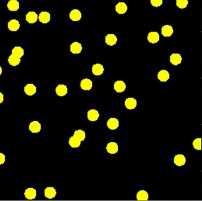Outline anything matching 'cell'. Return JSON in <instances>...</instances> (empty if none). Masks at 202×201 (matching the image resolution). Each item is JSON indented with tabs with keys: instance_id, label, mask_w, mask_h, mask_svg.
Returning <instances> with one entry per match:
<instances>
[{
	"instance_id": "obj_12",
	"label": "cell",
	"mask_w": 202,
	"mask_h": 201,
	"mask_svg": "<svg viewBox=\"0 0 202 201\" xmlns=\"http://www.w3.org/2000/svg\"><path fill=\"white\" fill-rule=\"evenodd\" d=\"M182 61V56L180 54L173 53L170 56V62L174 65H178L180 64Z\"/></svg>"
},
{
	"instance_id": "obj_7",
	"label": "cell",
	"mask_w": 202,
	"mask_h": 201,
	"mask_svg": "<svg viewBox=\"0 0 202 201\" xmlns=\"http://www.w3.org/2000/svg\"><path fill=\"white\" fill-rule=\"evenodd\" d=\"M114 89L117 92L121 93L125 90L126 84L122 80H117L114 84Z\"/></svg>"
},
{
	"instance_id": "obj_34",
	"label": "cell",
	"mask_w": 202,
	"mask_h": 201,
	"mask_svg": "<svg viewBox=\"0 0 202 201\" xmlns=\"http://www.w3.org/2000/svg\"><path fill=\"white\" fill-rule=\"evenodd\" d=\"M6 161V156L3 153H0V165L4 163Z\"/></svg>"
},
{
	"instance_id": "obj_18",
	"label": "cell",
	"mask_w": 202,
	"mask_h": 201,
	"mask_svg": "<svg viewBox=\"0 0 202 201\" xmlns=\"http://www.w3.org/2000/svg\"><path fill=\"white\" fill-rule=\"evenodd\" d=\"M186 161V157L182 154H177L176 155L174 159V162L175 165L178 166H182L185 164Z\"/></svg>"
},
{
	"instance_id": "obj_8",
	"label": "cell",
	"mask_w": 202,
	"mask_h": 201,
	"mask_svg": "<svg viewBox=\"0 0 202 201\" xmlns=\"http://www.w3.org/2000/svg\"><path fill=\"white\" fill-rule=\"evenodd\" d=\"M82 45L78 42H74L70 46V50L73 54H79L82 50Z\"/></svg>"
},
{
	"instance_id": "obj_24",
	"label": "cell",
	"mask_w": 202,
	"mask_h": 201,
	"mask_svg": "<svg viewBox=\"0 0 202 201\" xmlns=\"http://www.w3.org/2000/svg\"><path fill=\"white\" fill-rule=\"evenodd\" d=\"M158 78L161 82H166L169 78V74L166 70H161L158 74Z\"/></svg>"
},
{
	"instance_id": "obj_4",
	"label": "cell",
	"mask_w": 202,
	"mask_h": 201,
	"mask_svg": "<svg viewBox=\"0 0 202 201\" xmlns=\"http://www.w3.org/2000/svg\"><path fill=\"white\" fill-rule=\"evenodd\" d=\"M127 10H128V6L123 2H120L118 4H117V5L116 6V11L119 14H123L126 13Z\"/></svg>"
},
{
	"instance_id": "obj_23",
	"label": "cell",
	"mask_w": 202,
	"mask_h": 201,
	"mask_svg": "<svg viewBox=\"0 0 202 201\" xmlns=\"http://www.w3.org/2000/svg\"><path fill=\"white\" fill-rule=\"evenodd\" d=\"M88 120L91 121H95L97 120L99 117V113L95 109H91L87 113Z\"/></svg>"
},
{
	"instance_id": "obj_19",
	"label": "cell",
	"mask_w": 202,
	"mask_h": 201,
	"mask_svg": "<svg viewBox=\"0 0 202 201\" xmlns=\"http://www.w3.org/2000/svg\"><path fill=\"white\" fill-rule=\"evenodd\" d=\"M92 72L93 74L96 76H100L103 74L104 72V67L103 65L99 63L95 64L92 67Z\"/></svg>"
},
{
	"instance_id": "obj_14",
	"label": "cell",
	"mask_w": 202,
	"mask_h": 201,
	"mask_svg": "<svg viewBox=\"0 0 202 201\" xmlns=\"http://www.w3.org/2000/svg\"><path fill=\"white\" fill-rule=\"evenodd\" d=\"M105 41L108 45L113 46L117 43V38L113 34H108L106 36Z\"/></svg>"
},
{
	"instance_id": "obj_1",
	"label": "cell",
	"mask_w": 202,
	"mask_h": 201,
	"mask_svg": "<svg viewBox=\"0 0 202 201\" xmlns=\"http://www.w3.org/2000/svg\"><path fill=\"white\" fill-rule=\"evenodd\" d=\"M20 27V23L15 19L10 20L8 23V28L11 32L17 31Z\"/></svg>"
},
{
	"instance_id": "obj_26",
	"label": "cell",
	"mask_w": 202,
	"mask_h": 201,
	"mask_svg": "<svg viewBox=\"0 0 202 201\" xmlns=\"http://www.w3.org/2000/svg\"><path fill=\"white\" fill-rule=\"evenodd\" d=\"M8 63H10V65H11L13 66H16L20 64L21 60L20 58L11 54L9 56V58L8 59Z\"/></svg>"
},
{
	"instance_id": "obj_22",
	"label": "cell",
	"mask_w": 202,
	"mask_h": 201,
	"mask_svg": "<svg viewBox=\"0 0 202 201\" xmlns=\"http://www.w3.org/2000/svg\"><path fill=\"white\" fill-rule=\"evenodd\" d=\"M24 92L29 96H32L36 92V87L32 83L27 84L24 87Z\"/></svg>"
},
{
	"instance_id": "obj_27",
	"label": "cell",
	"mask_w": 202,
	"mask_h": 201,
	"mask_svg": "<svg viewBox=\"0 0 202 201\" xmlns=\"http://www.w3.org/2000/svg\"><path fill=\"white\" fill-rule=\"evenodd\" d=\"M69 144L71 147L73 148H78L81 144V141L79 140L76 137L73 135L71 137L69 140Z\"/></svg>"
},
{
	"instance_id": "obj_28",
	"label": "cell",
	"mask_w": 202,
	"mask_h": 201,
	"mask_svg": "<svg viewBox=\"0 0 202 201\" xmlns=\"http://www.w3.org/2000/svg\"><path fill=\"white\" fill-rule=\"evenodd\" d=\"M149 196L148 193L143 190H140L137 194L136 198L138 201H147L148 199Z\"/></svg>"
},
{
	"instance_id": "obj_36",
	"label": "cell",
	"mask_w": 202,
	"mask_h": 201,
	"mask_svg": "<svg viewBox=\"0 0 202 201\" xmlns=\"http://www.w3.org/2000/svg\"><path fill=\"white\" fill-rule=\"evenodd\" d=\"M2 67L0 66V75H1V74H2Z\"/></svg>"
},
{
	"instance_id": "obj_13",
	"label": "cell",
	"mask_w": 202,
	"mask_h": 201,
	"mask_svg": "<svg viewBox=\"0 0 202 201\" xmlns=\"http://www.w3.org/2000/svg\"><path fill=\"white\" fill-rule=\"evenodd\" d=\"M56 94L59 96H64L67 94L68 88L65 85H59L55 89Z\"/></svg>"
},
{
	"instance_id": "obj_3",
	"label": "cell",
	"mask_w": 202,
	"mask_h": 201,
	"mask_svg": "<svg viewBox=\"0 0 202 201\" xmlns=\"http://www.w3.org/2000/svg\"><path fill=\"white\" fill-rule=\"evenodd\" d=\"M29 130L33 133H37L41 130V124L37 121H32L29 125Z\"/></svg>"
},
{
	"instance_id": "obj_25",
	"label": "cell",
	"mask_w": 202,
	"mask_h": 201,
	"mask_svg": "<svg viewBox=\"0 0 202 201\" xmlns=\"http://www.w3.org/2000/svg\"><path fill=\"white\" fill-rule=\"evenodd\" d=\"M119 122L117 118H111L108 121L107 126L110 130H115L119 127Z\"/></svg>"
},
{
	"instance_id": "obj_16",
	"label": "cell",
	"mask_w": 202,
	"mask_h": 201,
	"mask_svg": "<svg viewBox=\"0 0 202 201\" xmlns=\"http://www.w3.org/2000/svg\"><path fill=\"white\" fill-rule=\"evenodd\" d=\"M126 107L128 108V109H133L136 107L137 105V101L134 98H127L125 102Z\"/></svg>"
},
{
	"instance_id": "obj_6",
	"label": "cell",
	"mask_w": 202,
	"mask_h": 201,
	"mask_svg": "<svg viewBox=\"0 0 202 201\" xmlns=\"http://www.w3.org/2000/svg\"><path fill=\"white\" fill-rule=\"evenodd\" d=\"M7 7L11 11H16L19 8V2L17 0H10L7 4Z\"/></svg>"
},
{
	"instance_id": "obj_32",
	"label": "cell",
	"mask_w": 202,
	"mask_h": 201,
	"mask_svg": "<svg viewBox=\"0 0 202 201\" xmlns=\"http://www.w3.org/2000/svg\"><path fill=\"white\" fill-rule=\"evenodd\" d=\"M201 141L202 140L200 138H198L195 139L193 142V147L197 150H201Z\"/></svg>"
},
{
	"instance_id": "obj_17",
	"label": "cell",
	"mask_w": 202,
	"mask_h": 201,
	"mask_svg": "<svg viewBox=\"0 0 202 201\" xmlns=\"http://www.w3.org/2000/svg\"><path fill=\"white\" fill-rule=\"evenodd\" d=\"M160 40L159 34L156 32H151L148 35V40L151 43H156Z\"/></svg>"
},
{
	"instance_id": "obj_15",
	"label": "cell",
	"mask_w": 202,
	"mask_h": 201,
	"mask_svg": "<svg viewBox=\"0 0 202 201\" xmlns=\"http://www.w3.org/2000/svg\"><path fill=\"white\" fill-rule=\"evenodd\" d=\"M24 196L29 200L34 199L36 196V190L34 188H28L24 192Z\"/></svg>"
},
{
	"instance_id": "obj_31",
	"label": "cell",
	"mask_w": 202,
	"mask_h": 201,
	"mask_svg": "<svg viewBox=\"0 0 202 201\" xmlns=\"http://www.w3.org/2000/svg\"><path fill=\"white\" fill-rule=\"evenodd\" d=\"M188 4H189L188 0H176L177 6L181 9L186 8L188 6Z\"/></svg>"
},
{
	"instance_id": "obj_2",
	"label": "cell",
	"mask_w": 202,
	"mask_h": 201,
	"mask_svg": "<svg viewBox=\"0 0 202 201\" xmlns=\"http://www.w3.org/2000/svg\"><path fill=\"white\" fill-rule=\"evenodd\" d=\"M81 13L77 9H74L72 10L69 13V18L73 21H78L81 20Z\"/></svg>"
},
{
	"instance_id": "obj_20",
	"label": "cell",
	"mask_w": 202,
	"mask_h": 201,
	"mask_svg": "<svg viewBox=\"0 0 202 201\" xmlns=\"http://www.w3.org/2000/svg\"><path fill=\"white\" fill-rule=\"evenodd\" d=\"M108 153L110 154H115L118 152V145L115 142H110L106 147Z\"/></svg>"
},
{
	"instance_id": "obj_10",
	"label": "cell",
	"mask_w": 202,
	"mask_h": 201,
	"mask_svg": "<svg viewBox=\"0 0 202 201\" xmlns=\"http://www.w3.org/2000/svg\"><path fill=\"white\" fill-rule=\"evenodd\" d=\"M173 28L169 25H165L162 27V34L164 37H170L173 33Z\"/></svg>"
},
{
	"instance_id": "obj_11",
	"label": "cell",
	"mask_w": 202,
	"mask_h": 201,
	"mask_svg": "<svg viewBox=\"0 0 202 201\" xmlns=\"http://www.w3.org/2000/svg\"><path fill=\"white\" fill-rule=\"evenodd\" d=\"M39 20L42 23L46 24L50 20V14L46 11H42L39 15Z\"/></svg>"
},
{
	"instance_id": "obj_21",
	"label": "cell",
	"mask_w": 202,
	"mask_h": 201,
	"mask_svg": "<svg viewBox=\"0 0 202 201\" xmlns=\"http://www.w3.org/2000/svg\"><path fill=\"white\" fill-rule=\"evenodd\" d=\"M56 195V191L53 187H47L45 190V195L47 199H53Z\"/></svg>"
},
{
	"instance_id": "obj_5",
	"label": "cell",
	"mask_w": 202,
	"mask_h": 201,
	"mask_svg": "<svg viewBox=\"0 0 202 201\" xmlns=\"http://www.w3.org/2000/svg\"><path fill=\"white\" fill-rule=\"evenodd\" d=\"M26 19L29 23L33 24L38 19V15L34 11H30L26 14Z\"/></svg>"
},
{
	"instance_id": "obj_35",
	"label": "cell",
	"mask_w": 202,
	"mask_h": 201,
	"mask_svg": "<svg viewBox=\"0 0 202 201\" xmlns=\"http://www.w3.org/2000/svg\"><path fill=\"white\" fill-rule=\"evenodd\" d=\"M4 101V95L2 93L0 92V104H1Z\"/></svg>"
},
{
	"instance_id": "obj_30",
	"label": "cell",
	"mask_w": 202,
	"mask_h": 201,
	"mask_svg": "<svg viewBox=\"0 0 202 201\" xmlns=\"http://www.w3.org/2000/svg\"><path fill=\"white\" fill-rule=\"evenodd\" d=\"M75 137H76L80 141H84L86 138V133L83 130H78L75 131L74 133Z\"/></svg>"
},
{
	"instance_id": "obj_33",
	"label": "cell",
	"mask_w": 202,
	"mask_h": 201,
	"mask_svg": "<svg viewBox=\"0 0 202 201\" xmlns=\"http://www.w3.org/2000/svg\"><path fill=\"white\" fill-rule=\"evenodd\" d=\"M163 0H151V4L152 6L155 7H158L161 6L162 4Z\"/></svg>"
},
{
	"instance_id": "obj_9",
	"label": "cell",
	"mask_w": 202,
	"mask_h": 201,
	"mask_svg": "<svg viewBox=\"0 0 202 201\" xmlns=\"http://www.w3.org/2000/svg\"><path fill=\"white\" fill-rule=\"evenodd\" d=\"M80 86H81L82 89H83L84 91H89L91 89V88L93 87V83H92V81L90 79L86 78V79L82 80Z\"/></svg>"
},
{
	"instance_id": "obj_29",
	"label": "cell",
	"mask_w": 202,
	"mask_h": 201,
	"mask_svg": "<svg viewBox=\"0 0 202 201\" xmlns=\"http://www.w3.org/2000/svg\"><path fill=\"white\" fill-rule=\"evenodd\" d=\"M12 54L15 56H17L19 58H21L24 55V50L20 46H16V47H14L13 49Z\"/></svg>"
}]
</instances>
